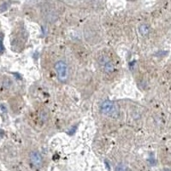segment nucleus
Listing matches in <instances>:
<instances>
[{"label": "nucleus", "mask_w": 171, "mask_h": 171, "mask_svg": "<svg viewBox=\"0 0 171 171\" xmlns=\"http://www.w3.org/2000/svg\"><path fill=\"white\" fill-rule=\"evenodd\" d=\"M55 70L57 75V79L60 82H66L69 77V66L66 62L62 60H59L55 63Z\"/></svg>", "instance_id": "obj_1"}, {"label": "nucleus", "mask_w": 171, "mask_h": 171, "mask_svg": "<svg viewBox=\"0 0 171 171\" xmlns=\"http://www.w3.org/2000/svg\"><path fill=\"white\" fill-rule=\"evenodd\" d=\"M4 51V46H3V34L0 35V53L3 52Z\"/></svg>", "instance_id": "obj_9"}, {"label": "nucleus", "mask_w": 171, "mask_h": 171, "mask_svg": "<svg viewBox=\"0 0 171 171\" xmlns=\"http://www.w3.org/2000/svg\"><path fill=\"white\" fill-rule=\"evenodd\" d=\"M98 62L103 68L104 71L107 74H111L115 70V66L106 56H101L98 58Z\"/></svg>", "instance_id": "obj_3"}, {"label": "nucleus", "mask_w": 171, "mask_h": 171, "mask_svg": "<svg viewBox=\"0 0 171 171\" xmlns=\"http://www.w3.org/2000/svg\"><path fill=\"white\" fill-rule=\"evenodd\" d=\"M126 171H131V170H126Z\"/></svg>", "instance_id": "obj_11"}, {"label": "nucleus", "mask_w": 171, "mask_h": 171, "mask_svg": "<svg viewBox=\"0 0 171 171\" xmlns=\"http://www.w3.org/2000/svg\"><path fill=\"white\" fill-rule=\"evenodd\" d=\"M29 158H30V162L33 164V166H34L35 168H40L43 164V157L40 155L39 152L33 151L29 155Z\"/></svg>", "instance_id": "obj_4"}, {"label": "nucleus", "mask_w": 171, "mask_h": 171, "mask_svg": "<svg viewBox=\"0 0 171 171\" xmlns=\"http://www.w3.org/2000/svg\"><path fill=\"white\" fill-rule=\"evenodd\" d=\"M7 8H8V4H7L6 3H4L3 5H1V7H0V11H4L5 10H7Z\"/></svg>", "instance_id": "obj_10"}, {"label": "nucleus", "mask_w": 171, "mask_h": 171, "mask_svg": "<svg viewBox=\"0 0 171 171\" xmlns=\"http://www.w3.org/2000/svg\"><path fill=\"white\" fill-rule=\"evenodd\" d=\"M126 170H127V169H126V167H125L123 163H120V164H118V165L116 167V171H126Z\"/></svg>", "instance_id": "obj_8"}, {"label": "nucleus", "mask_w": 171, "mask_h": 171, "mask_svg": "<svg viewBox=\"0 0 171 171\" xmlns=\"http://www.w3.org/2000/svg\"><path fill=\"white\" fill-rule=\"evenodd\" d=\"M139 31H140V34L142 36H147L149 33H150V27L145 24V23H143L140 25L139 27Z\"/></svg>", "instance_id": "obj_6"}, {"label": "nucleus", "mask_w": 171, "mask_h": 171, "mask_svg": "<svg viewBox=\"0 0 171 171\" xmlns=\"http://www.w3.org/2000/svg\"><path fill=\"white\" fill-rule=\"evenodd\" d=\"M100 111L103 115L109 116V117H113V118L117 117L119 114V110H118L116 105L114 102H111L109 100H106L102 103L100 106Z\"/></svg>", "instance_id": "obj_2"}, {"label": "nucleus", "mask_w": 171, "mask_h": 171, "mask_svg": "<svg viewBox=\"0 0 171 171\" xmlns=\"http://www.w3.org/2000/svg\"><path fill=\"white\" fill-rule=\"evenodd\" d=\"M45 16H46V19L47 20V21H49V22H54L57 19V14L55 11H53V10L48 11Z\"/></svg>", "instance_id": "obj_5"}, {"label": "nucleus", "mask_w": 171, "mask_h": 171, "mask_svg": "<svg viewBox=\"0 0 171 171\" xmlns=\"http://www.w3.org/2000/svg\"><path fill=\"white\" fill-rule=\"evenodd\" d=\"M165 171H171V170H165Z\"/></svg>", "instance_id": "obj_12"}, {"label": "nucleus", "mask_w": 171, "mask_h": 171, "mask_svg": "<svg viewBox=\"0 0 171 171\" xmlns=\"http://www.w3.org/2000/svg\"><path fill=\"white\" fill-rule=\"evenodd\" d=\"M48 117H49V115H48V112L45 109H42L39 113V119L41 121V123H46L47 120H48Z\"/></svg>", "instance_id": "obj_7"}]
</instances>
